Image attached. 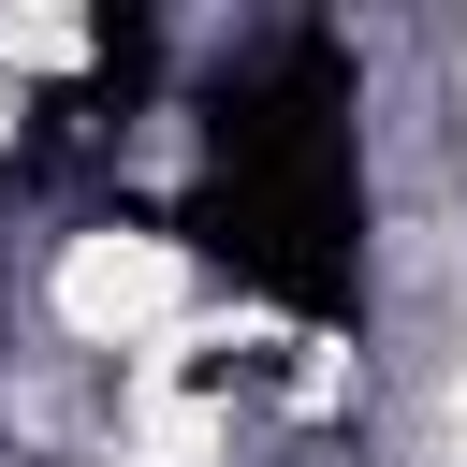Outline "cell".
I'll return each instance as SVG.
<instances>
[{"instance_id":"6da1fadb","label":"cell","mask_w":467,"mask_h":467,"mask_svg":"<svg viewBox=\"0 0 467 467\" xmlns=\"http://www.w3.org/2000/svg\"><path fill=\"white\" fill-rule=\"evenodd\" d=\"M175 306H190V248H175V234H146V219H88V234L58 248V321H73L88 350H146Z\"/></svg>"}]
</instances>
